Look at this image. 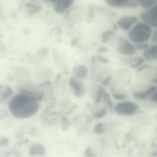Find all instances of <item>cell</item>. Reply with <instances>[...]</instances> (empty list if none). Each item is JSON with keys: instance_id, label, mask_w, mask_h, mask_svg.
<instances>
[{"instance_id": "6da1fadb", "label": "cell", "mask_w": 157, "mask_h": 157, "mask_svg": "<svg viewBox=\"0 0 157 157\" xmlns=\"http://www.w3.org/2000/svg\"><path fill=\"white\" fill-rule=\"evenodd\" d=\"M9 111L17 119H27L35 115L39 109L37 97L32 92L22 90L15 95L9 102Z\"/></svg>"}, {"instance_id": "7a4b0ae2", "label": "cell", "mask_w": 157, "mask_h": 157, "mask_svg": "<svg viewBox=\"0 0 157 157\" xmlns=\"http://www.w3.org/2000/svg\"><path fill=\"white\" fill-rule=\"evenodd\" d=\"M153 30L146 23H139L133 27L128 33V37L132 42L136 45L144 44L150 39Z\"/></svg>"}, {"instance_id": "3957f363", "label": "cell", "mask_w": 157, "mask_h": 157, "mask_svg": "<svg viewBox=\"0 0 157 157\" xmlns=\"http://www.w3.org/2000/svg\"><path fill=\"white\" fill-rule=\"evenodd\" d=\"M157 90L156 86L152 84H139L134 88L132 95L134 98L139 101H144L149 99Z\"/></svg>"}, {"instance_id": "277c9868", "label": "cell", "mask_w": 157, "mask_h": 157, "mask_svg": "<svg viewBox=\"0 0 157 157\" xmlns=\"http://www.w3.org/2000/svg\"><path fill=\"white\" fill-rule=\"evenodd\" d=\"M139 107L136 103L131 101H123L117 103L114 107L115 112L121 116H132L136 114Z\"/></svg>"}, {"instance_id": "5b68a950", "label": "cell", "mask_w": 157, "mask_h": 157, "mask_svg": "<svg viewBox=\"0 0 157 157\" xmlns=\"http://www.w3.org/2000/svg\"><path fill=\"white\" fill-rule=\"evenodd\" d=\"M141 16L147 25L157 28V4L143 12Z\"/></svg>"}, {"instance_id": "8992f818", "label": "cell", "mask_w": 157, "mask_h": 157, "mask_svg": "<svg viewBox=\"0 0 157 157\" xmlns=\"http://www.w3.org/2000/svg\"><path fill=\"white\" fill-rule=\"evenodd\" d=\"M118 50L121 54L129 57L133 55L136 51L135 46L124 38H121L119 40Z\"/></svg>"}, {"instance_id": "52a82bcc", "label": "cell", "mask_w": 157, "mask_h": 157, "mask_svg": "<svg viewBox=\"0 0 157 157\" xmlns=\"http://www.w3.org/2000/svg\"><path fill=\"white\" fill-rule=\"evenodd\" d=\"M69 84L71 89L77 98H80L86 93V89L79 79L71 77L69 80Z\"/></svg>"}, {"instance_id": "ba28073f", "label": "cell", "mask_w": 157, "mask_h": 157, "mask_svg": "<svg viewBox=\"0 0 157 157\" xmlns=\"http://www.w3.org/2000/svg\"><path fill=\"white\" fill-rule=\"evenodd\" d=\"M137 18L134 16H125L118 20V26L124 31L130 30L134 25L136 23Z\"/></svg>"}, {"instance_id": "9c48e42d", "label": "cell", "mask_w": 157, "mask_h": 157, "mask_svg": "<svg viewBox=\"0 0 157 157\" xmlns=\"http://www.w3.org/2000/svg\"><path fill=\"white\" fill-rule=\"evenodd\" d=\"M144 59L147 61H153L157 60V43L149 46L144 51L143 54Z\"/></svg>"}, {"instance_id": "30bf717a", "label": "cell", "mask_w": 157, "mask_h": 157, "mask_svg": "<svg viewBox=\"0 0 157 157\" xmlns=\"http://www.w3.org/2000/svg\"><path fill=\"white\" fill-rule=\"evenodd\" d=\"M73 3V0H57L55 11L57 13L62 14L70 8Z\"/></svg>"}, {"instance_id": "8fae6325", "label": "cell", "mask_w": 157, "mask_h": 157, "mask_svg": "<svg viewBox=\"0 0 157 157\" xmlns=\"http://www.w3.org/2000/svg\"><path fill=\"white\" fill-rule=\"evenodd\" d=\"M72 73L75 78L78 79H84L87 76L88 71L86 67L84 65H77L73 69Z\"/></svg>"}, {"instance_id": "7c38bea8", "label": "cell", "mask_w": 157, "mask_h": 157, "mask_svg": "<svg viewBox=\"0 0 157 157\" xmlns=\"http://www.w3.org/2000/svg\"><path fill=\"white\" fill-rule=\"evenodd\" d=\"M46 153V149L41 144L35 143L30 147L29 154L31 155L42 156L45 155Z\"/></svg>"}, {"instance_id": "4fadbf2b", "label": "cell", "mask_w": 157, "mask_h": 157, "mask_svg": "<svg viewBox=\"0 0 157 157\" xmlns=\"http://www.w3.org/2000/svg\"><path fill=\"white\" fill-rule=\"evenodd\" d=\"M13 93V89L9 86H0V102L6 100Z\"/></svg>"}, {"instance_id": "5bb4252c", "label": "cell", "mask_w": 157, "mask_h": 157, "mask_svg": "<svg viewBox=\"0 0 157 157\" xmlns=\"http://www.w3.org/2000/svg\"><path fill=\"white\" fill-rule=\"evenodd\" d=\"M129 66L132 68H136L142 65L144 62V58L140 57L130 58L126 60Z\"/></svg>"}, {"instance_id": "9a60e30c", "label": "cell", "mask_w": 157, "mask_h": 157, "mask_svg": "<svg viewBox=\"0 0 157 157\" xmlns=\"http://www.w3.org/2000/svg\"><path fill=\"white\" fill-rule=\"evenodd\" d=\"M106 4L112 7L126 6L128 0H105Z\"/></svg>"}, {"instance_id": "2e32d148", "label": "cell", "mask_w": 157, "mask_h": 157, "mask_svg": "<svg viewBox=\"0 0 157 157\" xmlns=\"http://www.w3.org/2000/svg\"><path fill=\"white\" fill-rule=\"evenodd\" d=\"M106 130V126L105 124L102 123H99L96 124L95 128H94V132L99 134H102L105 132Z\"/></svg>"}, {"instance_id": "e0dca14e", "label": "cell", "mask_w": 157, "mask_h": 157, "mask_svg": "<svg viewBox=\"0 0 157 157\" xmlns=\"http://www.w3.org/2000/svg\"><path fill=\"white\" fill-rule=\"evenodd\" d=\"M113 31L112 30H108L103 33L101 35V39L102 42L107 43L110 39L112 36L113 35Z\"/></svg>"}, {"instance_id": "ac0fdd59", "label": "cell", "mask_w": 157, "mask_h": 157, "mask_svg": "<svg viewBox=\"0 0 157 157\" xmlns=\"http://www.w3.org/2000/svg\"><path fill=\"white\" fill-rule=\"evenodd\" d=\"M157 4V0H144L141 5L145 8H149Z\"/></svg>"}, {"instance_id": "d6986e66", "label": "cell", "mask_w": 157, "mask_h": 157, "mask_svg": "<svg viewBox=\"0 0 157 157\" xmlns=\"http://www.w3.org/2000/svg\"><path fill=\"white\" fill-rule=\"evenodd\" d=\"M144 0H128L126 6L129 7H136L141 5Z\"/></svg>"}, {"instance_id": "ffe728a7", "label": "cell", "mask_w": 157, "mask_h": 157, "mask_svg": "<svg viewBox=\"0 0 157 157\" xmlns=\"http://www.w3.org/2000/svg\"><path fill=\"white\" fill-rule=\"evenodd\" d=\"M107 109L106 108H103L101 109L99 111L96 112L95 114L93 115L94 118L95 119H101L106 115L107 114Z\"/></svg>"}, {"instance_id": "44dd1931", "label": "cell", "mask_w": 157, "mask_h": 157, "mask_svg": "<svg viewBox=\"0 0 157 157\" xmlns=\"http://www.w3.org/2000/svg\"><path fill=\"white\" fill-rule=\"evenodd\" d=\"M25 6L29 8V13L31 14L35 13L40 9V7L39 6H36L32 4L26 3L25 4Z\"/></svg>"}, {"instance_id": "7402d4cb", "label": "cell", "mask_w": 157, "mask_h": 157, "mask_svg": "<svg viewBox=\"0 0 157 157\" xmlns=\"http://www.w3.org/2000/svg\"><path fill=\"white\" fill-rule=\"evenodd\" d=\"M4 157H22V155L19 151H10L6 153Z\"/></svg>"}, {"instance_id": "603a6c76", "label": "cell", "mask_w": 157, "mask_h": 157, "mask_svg": "<svg viewBox=\"0 0 157 157\" xmlns=\"http://www.w3.org/2000/svg\"><path fill=\"white\" fill-rule=\"evenodd\" d=\"M9 139L6 137L0 136V147H4L9 144Z\"/></svg>"}, {"instance_id": "cb8c5ba5", "label": "cell", "mask_w": 157, "mask_h": 157, "mask_svg": "<svg viewBox=\"0 0 157 157\" xmlns=\"http://www.w3.org/2000/svg\"><path fill=\"white\" fill-rule=\"evenodd\" d=\"M85 157H96L94 152L90 148H87L85 153Z\"/></svg>"}, {"instance_id": "d4e9b609", "label": "cell", "mask_w": 157, "mask_h": 157, "mask_svg": "<svg viewBox=\"0 0 157 157\" xmlns=\"http://www.w3.org/2000/svg\"><path fill=\"white\" fill-rule=\"evenodd\" d=\"M8 114L7 111L3 109H0V121L6 118Z\"/></svg>"}, {"instance_id": "484cf974", "label": "cell", "mask_w": 157, "mask_h": 157, "mask_svg": "<svg viewBox=\"0 0 157 157\" xmlns=\"http://www.w3.org/2000/svg\"><path fill=\"white\" fill-rule=\"evenodd\" d=\"M149 99L152 103L157 105V90L151 96Z\"/></svg>"}, {"instance_id": "4316f807", "label": "cell", "mask_w": 157, "mask_h": 157, "mask_svg": "<svg viewBox=\"0 0 157 157\" xmlns=\"http://www.w3.org/2000/svg\"><path fill=\"white\" fill-rule=\"evenodd\" d=\"M98 60L100 62L102 63H107L109 62L108 59L104 58L102 56H99V57H98Z\"/></svg>"}, {"instance_id": "83f0119b", "label": "cell", "mask_w": 157, "mask_h": 157, "mask_svg": "<svg viewBox=\"0 0 157 157\" xmlns=\"http://www.w3.org/2000/svg\"><path fill=\"white\" fill-rule=\"evenodd\" d=\"M99 51L101 52H107L108 51V49L105 48H101L99 49Z\"/></svg>"}, {"instance_id": "f1b7e54d", "label": "cell", "mask_w": 157, "mask_h": 157, "mask_svg": "<svg viewBox=\"0 0 157 157\" xmlns=\"http://www.w3.org/2000/svg\"><path fill=\"white\" fill-rule=\"evenodd\" d=\"M153 145L154 147H156V148H157V137L154 140V142H153Z\"/></svg>"}, {"instance_id": "f546056e", "label": "cell", "mask_w": 157, "mask_h": 157, "mask_svg": "<svg viewBox=\"0 0 157 157\" xmlns=\"http://www.w3.org/2000/svg\"><path fill=\"white\" fill-rule=\"evenodd\" d=\"M44 1H47V2H50L52 3L54 5H55L56 3V1L57 0H44Z\"/></svg>"}]
</instances>
